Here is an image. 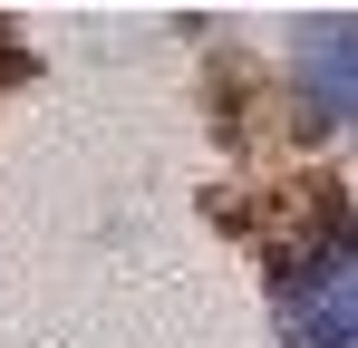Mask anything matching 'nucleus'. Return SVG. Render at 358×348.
Here are the masks:
<instances>
[{
	"label": "nucleus",
	"instance_id": "nucleus-1",
	"mask_svg": "<svg viewBox=\"0 0 358 348\" xmlns=\"http://www.w3.org/2000/svg\"><path fill=\"white\" fill-rule=\"evenodd\" d=\"M281 348H358V213H310L271 261Z\"/></svg>",
	"mask_w": 358,
	"mask_h": 348
},
{
	"label": "nucleus",
	"instance_id": "nucleus-2",
	"mask_svg": "<svg viewBox=\"0 0 358 348\" xmlns=\"http://www.w3.org/2000/svg\"><path fill=\"white\" fill-rule=\"evenodd\" d=\"M291 87L320 116H358V20H310L291 39Z\"/></svg>",
	"mask_w": 358,
	"mask_h": 348
}]
</instances>
